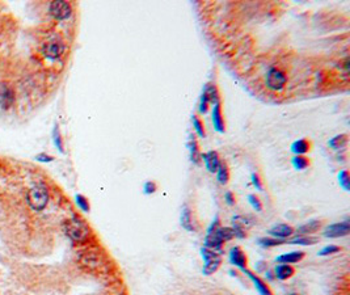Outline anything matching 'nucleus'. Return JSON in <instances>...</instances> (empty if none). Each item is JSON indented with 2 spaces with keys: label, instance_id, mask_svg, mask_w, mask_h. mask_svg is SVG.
Listing matches in <instances>:
<instances>
[{
  "label": "nucleus",
  "instance_id": "nucleus-18",
  "mask_svg": "<svg viewBox=\"0 0 350 295\" xmlns=\"http://www.w3.org/2000/svg\"><path fill=\"white\" fill-rule=\"evenodd\" d=\"M291 164H292V167L295 168V170L303 171L305 170V168L310 167L311 161H310L309 157L303 156V155H295V156L291 159Z\"/></svg>",
  "mask_w": 350,
  "mask_h": 295
},
{
  "label": "nucleus",
  "instance_id": "nucleus-31",
  "mask_svg": "<svg viewBox=\"0 0 350 295\" xmlns=\"http://www.w3.org/2000/svg\"><path fill=\"white\" fill-rule=\"evenodd\" d=\"M340 250L341 248L337 247V245H327V247H324L319 252V256H329V255L337 254Z\"/></svg>",
  "mask_w": 350,
  "mask_h": 295
},
{
  "label": "nucleus",
  "instance_id": "nucleus-24",
  "mask_svg": "<svg viewBox=\"0 0 350 295\" xmlns=\"http://www.w3.org/2000/svg\"><path fill=\"white\" fill-rule=\"evenodd\" d=\"M285 241L281 240V239H276V237H261L258 240V244L261 247L264 248H272V247H277V245H281Z\"/></svg>",
  "mask_w": 350,
  "mask_h": 295
},
{
  "label": "nucleus",
  "instance_id": "nucleus-4",
  "mask_svg": "<svg viewBox=\"0 0 350 295\" xmlns=\"http://www.w3.org/2000/svg\"><path fill=\"white\" fill-rule=\"evenodd\" d=\"M49 11L52 13V16L55 17L57 20L68 19V17L71 16V13H72V8H71L70 3L63 2V0H55V2H52Z\"/></svg>",
  "mask_w": 350,
  "mask_h": 295
},
{
  "label": "nucleus",
  "instance_id": "nucleus-2",
  "mask_svg": "<svg viewBox=\"0 0 350 295\" xmlns=\"http://www.w3.org/2000/svg\"><path fill=\"white\" fill-rule=\"evenodd\" d=\"M26 201H28V205L35 212L43 210L49 202L48 188L45 185H42V184L32 186L28 194H26Z\"/></svg>",
  "mask_w": 350,
  "mask_h": 295
},
{
  "label": "nucleus",
  "instance_id": "nucleus-29",
  "mask_svg": "<svg viewBox=\"0 0 350 295\" xmlns=\"http://www.w3.org/2000/svg\"><path fill=\"white\" fill-rule=\"evenodd\" d=\"M248 202L251 203L252 207L256 210V212H262V203H261V201L258 199V197L254 196V194H249L248 196Z\"/></svg>",
  "mask_w": 350,
  "mask_h": 295
},
{
  "label": "nucleus",
  "instance_id": "nucleus-17",
  "mask_svg": "<svg viewBox=\"0 0 350 295\" xmlns=\"http://www.w3.org/2000/svg\"><path fill=\"white\" fill-rule=\"evenodd\" d=\"M311 150V143L307 139H299L291 145V151L295 155H304Z\"/></svg>",
  "mask_w": 350,
  "mask_h": 295
},
{
  "label": "nucleus",
  "instance_id": "nucleus-26",
  "mask_svg": "<svg viewBox=\"0 0 350 295\" xmlns=\"http://www.w3.org/2000/svg\"><path fill=\"white\" fill-rule=\"evenodd\" d=\"M346 142H347V135L341 134V135H337V137H334L332 141H329V145L337 150V148L344 147V146L346 145Z\"/></svg>",
  "mask_w": 350,
  "mask_h": 295
},
{
  "label": "nucleus",
  "instance_id": "nucleus-32",
  "mask_svg": "<svg viewBox=\"0 0 350 295\" xmlns=\"http://www.w3.org/2000/svg\"><path fill=\"white\" fill-rule=\"evenodd\" d=\"M209 99H207V96H206L205 92H203L202 97H201V101H199V113H202V114L207 113V110H209Z\"/></svg>",
  "mask_w": 350,
  "mask_h": 295
},
{
  "label": "nucleus",
  "instance_id": "nucleus-34",
  "mask_svg": "<svg viewBox=\"0 0 350 295\" xmlns=\"http://www.w3.org/2000/svg\"><path fill=\"white\" fill-rule=\"evenodd\" d=\"M143 190H145L146 194H154L156 190H158V185L154 183V181H147L143 186Z\"/></svg>",
  "mask_w": 350,
  "mask_h": 295
},
{
  "label": "nucleus",
  "instance_id": "nucleus-27",
  "mask_svg": "<svg viewBox=\"0 0 350 295\" xmlns=\"http://www.w3.org/2000/svg\"><path fill=\"white\" fill-rule=\"evenodd\" d=\"M193 125H194V129H196V133L201 137V138H205L206 137V132H205V126H203L202 121L198 118L197 116H193L192 118Z\"/></svg>",
  "mask_w": 350,
  "mask_h": 295
},
{
  "label": "nucleus",
  "instance_id": "nucleus-5",
  "mask_svg": "<svg viewBox=\"0 0 350 295\" xmlns=\"http://www.w3.org/2000/svg\"><path fill=\"white\" fill-rule=\"evenodd\" d=\"M350 232V223L349 221L340 222V223H333V225L328 226L327 230L324 232L325 237H331V239H336V237H342L349 235Z\"/></svg>",
  "mask_w": 350,
  "mask_h": 295
},
{
  "label": "nucleus",
  "instance_id": "nucleus-35",
  "mask_svg": "<svg viewBox=\"0 0 350 295\" xmlns=\"http://www.w3.org/2000/svg\"><path fill=\"white\" fill-rule=\"evenodd\" d=\"M35 160L42 161V163H50V161L54 160V157L50 156V155H46V154H39L35 156Z\"/></svg>",
  "mask_w": 350,
  "mask_h": 295
},
{
  "label": "nucleus",
  "instance_id": "nucleus-16",
  "mask_svg": "<svg viewBox=\"0 0 350 295\" xmlns=\"http://www.w3.org/2000/svg\"><path fill=\"white\" fill-rule=\"evenodd\" d=\"M321 226H323V222L321 221H311V222H309V223H305V225L298 227L296 232H298V234H300V235L314 234V232H316V231H319V230H320Z\"/></svg>",
  "mask_w": 350,
  "mask_h": 295
},
{
  "label": "nucleus",
  "instance_id": "nucleus-8",
  "mask_svg": "<svg viewBox=\"0 0 350 295\" xmlns=\"http://www.w3.org/2000/svg\"><path fill=\"white\" fill-rule=\"evenodd\" d=\"M202 159L203 161H205L206 170L209 171V172H211V174L216 172L219 164H221V159H219V155L216 151H209V152H206V154L202 155Z\"/></svg>",
  "mask_w": 350,
  "mask_h": 295
},
{
  "label": "nucleus",
  "instance_id": "nucleus-15",
  "mask_svg": "<svg viewBox=\"0 0 350 295\" xmlns=\"http://www.w3.org/2000/svg\"><path fill=\"white\" fill-rule=\"evenodd\" d=\"M221 264H222V257L218 255L216 257L211 259V260L205 261V265H203L202 268V273L205 276H211V274H214V273L221 268Z\"/></svg>",
  "mask_w": 350,
  "mask_h": 295
},
{
  "label": "nucleus",
  "instance_id": "nucleus-6",
  "mask_svg": "<svg viewBox=\"0 0 350 295\" xmlns=\"http://www.w3.org/2000/svg\"><path fill=\"white\" fill-rule=\"evenodd\" d=\"M42 53L46 58L49 59H58L61 58L64 53V45L59 41L48 42L42 46Z\"/></svg>",
  "mask_w": 350,
  "mask_h": 295
},
{
  "label": "nucleus",
  "instance_id": "nucleus-25",
  "mask_svg": "<svg viewBox=\"0 0 350 295\" xmlns=\"http://www.w3.org/2000/svg\"><path fill=\"white\" fill-rule=\"evenodd\" d=\"M338 184H340L341 188H344V190L349 192L350 177H349V172H347V171H341L340 174H338Z\"/></svg>",
  "mask_w": 350,
  "mask_h": 295
},
{
  "label": "nucleus",
  "instance_id": "nucleus-11",
  "mask_svg": "<svg viewBox=\"0 0 350 295\" xmlns=\"http://www.w3.org/2000/svg\"><path fill=\"white\" fill-rule=\"evenodd\" d=\"M304 259V252L302 250H294V252H290V254H285L282 256L277 257V263L280 264H296L299 261H302Z\"/></svg>",
  "mask_w": 350,
  "mask_h": 295
},
{
  "label": "nucleus",
  "instance_id": "nucleus-28",
  "mask_svg": "<svg viewBox=\"0 0 350 295\" xmlns=\"http://www.w3.org/2000/svg\"><path fill=\"white\" fill-rule=\"evenodd\" d=\"M75 199H76V205L79 206L83 212L85 213L90 212L91 206H90V202H88V199L85 198V197L81 196V194H77V196L75 197Z\"/></svg>",
  "mask_w": 350,
  "mask_h": 295
},
{
  "label": "nucleus",
  "instance_id": "nucleus-19",
  "mask_svg": "<svg viewBox=\"0 0 350 295\" xmlns=\"http://www.w3.org/2000/svg\"><path fill=\"white\" fill-rule=\"evenodd\" d=\"M216 179H218L219 184H222V185L228 184V180H230V171H228V167L226 163L221 161V164H219L218 170H216Z\"/></svg>",
  "mask_w": 350,
  "mask_h": 295
},
{
  "label": "nucleus",
  "instance_id": "nucleus-12",
  "mask_svg": "<svg viewBox=\"0 0 350 295\" xmlns=\"http://www.w3.org/2000/svg\"><path fill=\"white\" fill-rule=\"evenodd\" d=\"M244 273H247L248 277H249V279H251L252 282L254 283V286H256V289L258 290V292H260L261 295H273V292H272V290L269 289V286L267 285V283L264 282L262 279L260 278V277L254 276L253 273L249 272L248 269L243 270Z\"/></svg>",
  "mask_w": 350,
  "mask_h": 295
},
{
  "label": "nucleus",
  "instance_id": "nucleus-10",
  "mask_svg": "<svg viewBox=\"0 0 350 295\" xmlns=\"http://www.w3.org/2000/svg\"><path fill=\"white\" fill-rule=\"evenodd\" d=\"M269 234L272 236H274L276 239H285V237H289L294 234V228L289 225H277L274 227H272L269 230Z\"/></svg>",
  "mask_w": 350,
  "mask_h": 295
},
{
  "label": "nucleus",
  "instance_id": "nucleus-20",
  "mask_svg": "<svg viewBox=\"0 0 350 295\" xmlns=\"http://www.w3.org/2000/svg\"><path fill=\"white\" fill-rule=\"evenodd\" d=\"M203 92H205V95L207 96V99H209L210 103H212V104L219 103V91H218V87H216L215 84L214 83L207 84Z\"/></svg>",
  "mask_w": 350,
  "mask_h": 295
},
{
  "label": "nucleus",
  "instance_id": "nucleus-23",
  "mask_svg": "<svg viewBox=\"0 0 350 295\" xmlns=\"http://www.w3.org/2000/svg\"><path fill=\"white\" fill-rule=\"evenodd\" d=\"M189 151H190V157H192V161L196 164H199V157H201V154H199V148H198V143H197V139L194 137H192L189 141Z\"/></svg>",
  "mask_w": 350,
  "mask_h": 295
},
{
  "label": "nucleus",
  "instance_id": "nucleus-30",
  "mask_svg": "<svg viewBox=\"0 0 350 295\" xmlns=\"http://www.w3.org/2000/svg\"><path fill=\"white\" fill-rule=\"evenodd\" d=\"M53 139H54V143L57 146V148L59 150V152H63V143H62V137L61 133H59L58 126H55L54 133H53Z\"/></svg>",
  "mask_w": 350,
  "mask_h": 295
},
{
  "label": "nucleus",
  "instance_id": "nucleus-3",
  "mask_svg": "<svg viewBox=\"0 0 350 295\" xmlns=\"http://www.w3.org/2000/svg\"><path fill=\"white\" fill-rule=\"evenodd\" d=\"M267 87L272 91H281L287 83V76L285 71L278 67H272L268 71L267 77H265Z\"/></svg>",
  "mask_w": 350,
  "mask_h": 295
},
{
  "label": "nucleus",
  "instance_id": "nucleus-13",
  "mask_svg": "<svg viewBox=\"0 0 350 295\" xmlns=\"http://www.w3.org/2000/svg\"><path fill=\"white\" fill-rule=\"evenodd\" d=\"M295 274V269L294 266L289 265V264H280L276 268V277L280 281H286V279L291 278Z\"/></svg>",
  "mask_w": 350,
  "mask_h": 295
},
{
  "label": "nucleus",
  "instance_id": "nucleus-7",
  "mask_svg": "<svg viewBox=\"0 0 350 295\" xmlns=\"http://www.w3.org/2000/svg\"><path fill=\"white\" fill-rule=\"evenodd\" d=\"M230 261H231L232 265L238 266L241 270L247 269L248 265V257L245 255V252L241 249L240 247H234L230 252Z\"/></svg>",
  "mask_w": 350,
  "mask_h": 295
},
{
  "label": "nucleus",
  "instance_id": "nucleus-22",
  "mask_svg": "<svg viewBox=\"0 0 350 295\" xmlns=\"http://www.w3.org/2000/svg\"><path fill=\"white\" fill-rule=\"evenodd\" d=\"M181 226H183L185 230H188V231H194L192 213H190V210L188 207L184 208L183 214H181Z\"/></svg>",
  "mask_w": 350,
  "mask_h": 295
},
{
  "label": "nucleus",
  "instance_id": "nucleus-1",
  "mask_svg": "<svg viewBox=\"0 0 350 295\" xmlns=\"http://www.w3.org/2000/svg\"><path fill=\"white\" fill-rule=\"evenodd\" d=\"M64 232L72 241L81 243L90 236V228L79 218H71L64 223Z\"/></svg>",
  "mask_w": 350,
  "mask_h": 295
},
{
  "label": "nucleus",
  "instance_id": "nucleus-37",
  "mask_svg": "<svg viewBox=\"0 0 350 295\" xmlns=\"http://www.w3.org/2000/svg\"><path fill=\"white\" fill-rule=\"evenodd\" d=\"M225 199H226V202L228 203L230 206H232V205H235L236 203V199H235V196L232 194L231 192H227L225 194Z\"/></svg>",
  "mask_w": 350,
  "mask_h": 295
},
{
  "label": "nucleus",
  "instance_id": "nucleus-21",
  "mask_svg": "<svg viewBox=\"0 0 350 295\" xmlns=\"http://www.w3.org/2000/svg\"><path fill=\"white\" fill-rule=\"evenodd\" d=\"M319 241L318 237L315 236H307V235H300V236L294 237L292 240H290V244H298V245H314Z\"/></svg>",
  "mask_w": 350,
  "mask_h": 295
},
{
  "label": "nucleus",
  "instance_id": "nucleus-14",
  "mask_svg": "<svg viewBox=\"0 0 350 295\" xmlns=\"http://www.w3.org/2000/svg\"><path fill=\"white\" fill-rule=\"evenodd\" d=\"M13 103V92L7 84H2L0 86V105L3 106L4 109L10 108Z\"/></svg>",
  "mask_w": 350,
  "mask_h": 295
},
{
  "label": "nucleus",
  "instance_id": "nucleus-33",
  "mask_svg": "<svg viewBox=\"0 0 350 295\" xmlns=\"http://www.w3.org/2000/svg\"><path fill=\"white\" fill-rule=\"evenodd\" d=\"M201 255H202V259L205 261H209L211 260V259H214V257L218 256V254H215V250L209 249V248H206V247L201 249Z\"/></svg>",
  "mask_w": 350,
  "mask_h": 295
},
{
  "label": "nucleus",
  "instance_id": "nucleus-36",
  "mask_svg": "<svg viewBox=\"0 0 350 295\" xmlns=\"http://www.w3.org/2000/svg\"><path fill=\"white\" fill-rule=\"evenodd\" d=\"M252 184L256 186L257 190H262V184H261V180L257 174H252Z\"/></svg>",
  "mask_w": 350,
  "mask_h": 295
},
{
  "label": "nucleus",
  "instance_id": "nucleus-38",
  "mask_svg": "<svg viewBox=\"0 0 350 295\" xmlns=\"http://www.w3.org/2000/svg\"><path fill=\"white\" fill-rule=\"evenodd\" d=\"M290 295H298V294H290Z\"/></svg>",
  "mask_w": 350,
  "mask_h": 295
},
{
  "label": "nucleus",
  "instance_id": "nucleus-9",
  "mask_svg": "<svg viewBox=\"0 0 350 295\" xmlns=\"http://www.w3.org/2000/svg\"><path fill=\"white\" fill-rule=\"evenodd\" d=\"M212 123H214V128H215L216 132L225 133V119H223L221 103L214 104V109H212Z\"/></svg>",
  "mask_w": 350,
  "mask_h": 295
}]
</instances>
